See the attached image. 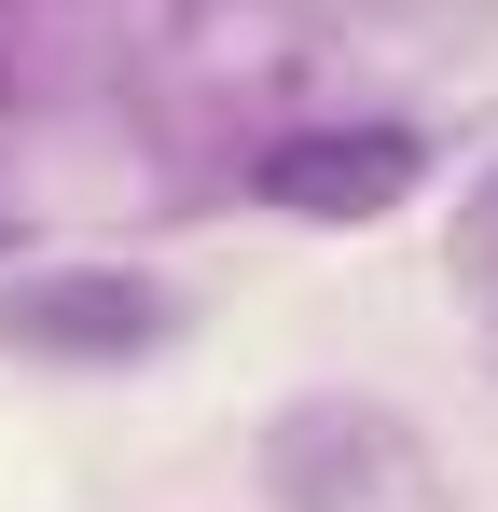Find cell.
Listing matches in <instances>:
<instances>
[{
	"label": "cell",
	"mask_w": 498,
	"mask_h": 512,
	"mask_svg": "<svg viewBox=\"0 0 498 512\" xmlns=\"http://www.w3.org/2000/svg\"><path fill=\"white\" fill-rule=\"evenodd\" d=\"M180 333H194L180 291L139 277V263H14V277H0V346H14V360L125 374V360H166Z\"/></svg>",
	"instance_id": "cell-1"
},
{
	"label": "cell",
	"mask_w": 498,
	"mask_h": 512,
	"mask_svg": "<svg viewBox=\"0 0 498 512\" xmlns=\"http://www.w3.org/2000/svg\"><path fill=\"white\" fill-rule=\"evenodd\" d=\"M415 194H429V139L415 125H291V139L249 153V208L319 222V236H360V222H388Z\"/></svg>",
	"instance_id": "cell-2"
},
{
	"label": "cell",
	"mask_w": 498,
	"mask_h": 512,
	"mask_svg": "<svg viewBox=\"0 0 498 512\" xmlns=\"http://www.w3.org/2000/svg\"><path fill=\"white\" fill-rule=\"evenodd\" d=\"M457 305H471V333L498 360V153L457 180Z\"/></svg>",
	"instance_id": "cell-3"
},
{
	"label": "cell",
	"mask_w": 498,
	"mask_h": 512,
	"mask_svg": "<svg viewBox=\"0 0 498 512\" xmlns=\"http://www.w3.org/2000/svg\"><path fill=\"white\" fill-rule=\"evenodd\" d=\"M0 250H14V222H0Z\"/></svg>",
	"instance_id": "cell-4"
}]
</instances>
